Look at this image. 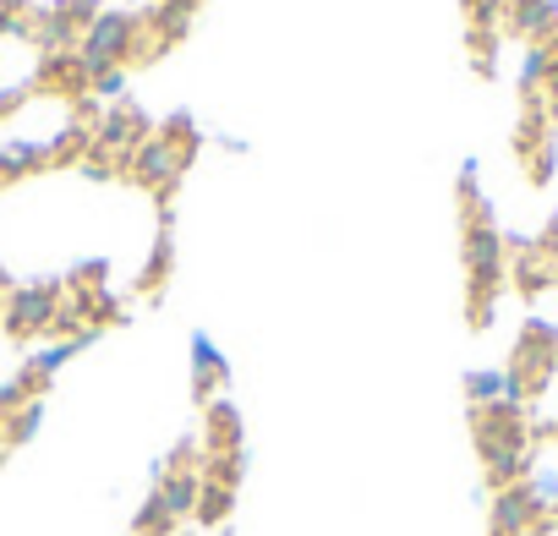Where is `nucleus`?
<instances>
[{
    "label": "nucleus",
    "instance_id": "f257e3e1",
    "mask_svg": "<svg viewBox=\"0 0 558 536\" xmlns=\"http://www.w3.org/2000/svg\"><path fill=\"white\" fill-rule=\"evenodd\" d=\"M471 427H476V454H482L487 476L498 487H509L525 471V422H520V405H509V400L476 405Z\"/></svg>",
    "mask_w": 558,
    "mask_h": 536
},
{
    "label": "nucleus",
    "instance_id": "f03ea898",
    "mask_svg": "<svg viewBox=\"0 0 558 536\" xmlns=\"http://www.w3.org/2000/svg\"><path fill=\"white\" fill-rule=\"evenodd\" d=\"M465 275H471V318L482 324L493 291L504 285V241H498V230L487 219L465 224Z\"/></svg>",
    "mask_w": 558,
    "mask_h": 536
},
{
    "label": "nucleus",
    "instance_id": "7ed1b4c3",
    "mask_svg": "<svg viewBox=\"0 0 558 536\" xmlns=\"http://www.w3.org/2000/svg\"><path fill=\"white\" fill-rule=\"evenodd\" d=\"M132 45H137V23H132V17H121V12H105V17H94V23H88L83 66L105 77L110 66H121V61L132 56Z\"/></svg>",
    "mask_w": 558,
    "mask_h": 536
},
{
    "label": "nucleus",
    "instance_id": "20e7f679",
    "mask_svg": "<svg viewBox=\"0 0 558 536\" xmlns=\"http://www.w3.org/2000/svg\"><path fill=\"white\" fill-rule=\"evenodd\" d=\"M50 324H56V291H39V285L12 291V302H7V334L12 340H34Z\"/></svg>",
    "mask_w": 558,
    "mask_h": 536
},
{
    "label": "nucleus",
    "instance_id": "39448f33",
    "mask_svg": "<svg viewBox=\"0 0 558 536\" xmlns=\"http://www.w3.org/2000/svg\"><path fill=\"white\" fill-rule=\"evenodd\" d=\"M547 373H553V334H547L542 324H531V329H525V340H520V351H514L509 383L525 394V389H536Z\"/></svg>",
    "mask_w": 558,
    "mask_h": 536
},
{
    "label": "nucleus",
    "instance_id": "423d86ee",
    "mask_svg": "<svg viewBox=\"0 0 558 536\" xmlns=\"http://www.w3.org/2000/svg\"><path fill=\"white\" fill-rule=\"evenodd\" d=\"M536 514H542L536 492H531L525 482H509V487H498V498H493V536H525Z\"/></svg>",
    "mask_w": 558,
    "mask_h": 536
},
{
    "label": "nucleus",
    "instance_id": "0eeeda50",
    "mask_svg": "<svg viewBox=\"0 0 558 536\" xmlns=\"http://www.w3.org/2000/svg\"><path fill=\"white\" fill-rule=\"evenodd\" d=\"M159 498H165V509L181 520V514H197V492H203V476H192V471H175V476H165L159 487H154Z\"/></svg>",
    "mask_w": 558,
    "mask_h": 536
},
{
    "label": "nucleus",
    "instance_id": "6e6552de",
    "mask_svg": "<svg viewBox=\"0 0 558 536\" xmlns=\"http://www.w3.org/2000/svg\"><path fill=\"white\" fill-rule=\"evenodd\" d=\"M192 367H197L192 389H197V400H208V389L225 378V356L214 351V340H208V334H192Z\"/></svg>",
    "mask_w": 558,
    "mask_h": 536
},
{
    "label": "nucleus",
    "instance_id": "1a4fd4ad",
    "mask_svg": "<svg viewBox=\"0 0 558 536\" xmlns=\"http://www.w3.org/2000/svg\"><path fill=\"white\" fill-rule=\"evenodd\" d=\"M208 449H214V460L219 454H241V422H235V411L225 400L208 405Z\"/></svg>",
    "mask_w": 558,
    "mask_h": 536
},
{
    "label": "nucleus",
    "instance_id": "9d476101",
    "mask_svg": "<svg viewBox=\"0 0 558 536\" xmlns=\"http://www.w3.org/2000/svg\"><path fill=\"white\" fill-rule=\"evenodd\" d=\"M465 394H471L476 405H498V400L520 405V389L509 383V373H465Z\"/></svg>",
    "mask_w": 558,
    "mask_h": 536
},
{
    "label": "nucleus",
    "instance_id": "9b49d317",
    "mask_svg": "<svg viewBox=\"0 0 558 536\" xmlns=\"http://www.w3.org/2000/svg\"><path fill=\"white\" fill-rule=\"evenodd\" d=\"M132 175H137L143 186H159V181H170V175H175V148H165V143L143 148V154L132 159Z\"/></svg>",
    "mask_w": 558,
    "mask_h": 536
},
{
    "label": "nucleus",
    "instance_id": "f8f14e48",
    "mask_svg": "<svg viewBox=\"0 0 558 536\" xmlns=\"http://www.w3.org/2000/svg\"><path fill=\"white\" fill-rule=\"evenodd\" d=\"M230 503H235V487L219 482V476H208L203 492H197V520H203V525H219V520L230 514Z\"/></svg>",
    "mask_w": 558,
    "mask_h": 536
},
{
    "label": "nucleus",
    "instance_id": "ddd939ff",
    "mask_svg": "<svg viewBox=\"0 0 558 536\" xmlns=\"http://www.w3.org/2000/svg\"><path fill=\"white\" fill-rule=\"evenodd\" d=\"M88 340H94V334H83V340H66V345H50V351H39V356H34V362L23 367V378H28V383L50 378V373H56V367H66V362H72V356H77V351H83Z\"/></svg>",
    "mask_w": 558,
    "mask_h": 536
},
{
    "label": "nucleus",
    "instance_id": "4468645a",
    "mask_svg": "<svg viewBox=\"0 0 558 536\" xmlns=\"http://www.w3.org/2000/svg\"><path fill=\"white\" fill-rule=\"evenodd\" d=\"M132 531H137V536H170V531H175V514L165 509L159 492H148V503L132 514Z\"/></svg>",
    "mask_w": 558,
    "mask_h": 536
},
{
    "label": "nucleus",
    "instance_id": "2eb2a0df",
    "mask_svg": "<svg viewBox=\"0 0 558 536\" xmlns=\"http://www.w3.org/2000/svg\"><path fill=\"white\" fill-rule=\"evenodd\" d=\"M39 422H45V405H39V400H28V405L7 422V443H28V438L39 433Z\"/></svg>",
    "mask_w": 558,
    "mask_h": 536
},
{
    "label": "nucleus",
    "instance_id": "dca6fc26",
    "mask_svg": "<svg viewBox=\"0 0 558 536\" xmlns=\"http://www.w3.org/2000/svg\"><path fill=\"white\" fill-rule=\"evenodd\" d=\"M514 23H520L525 34H542V28L553 23V7H547V0H514Z\"/></svg>",
    "mask_w": 558,
    "mask_h": 536
},
{
    "label": "nucleus",
    "instance_id": "f3484780",
    "mask_svg": "<svg viewBox=\"0 0 558 536\" xmlns=\"http://www.w3.org/2000/svg\"><path fill=\"white\" fill-rule=\"evenodd\" d=\"M28 378H17V383H7V389H0V416H17L23 405H28Z\"/></svg>",
    "mask_w": 558,
    "mask_h": 536
}]
</instances>
